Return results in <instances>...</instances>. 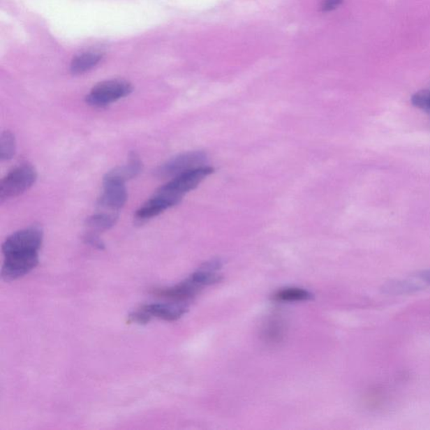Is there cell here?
<instances>
[{
    "instance_id": "cell-10",
    "label": "cell",
    "mask_w": 430,
    "mask_h": 430,
    "mask_svg": "<svg viewBox=\"0 0 430 430\" xmlns=\"http://www.w3.org/2000/svg\"><path fill=\"white\" fill-rule=\"evenodd\" d=\"M143 164L138 153L131 152L129 161L121 167H117L108 172L103 181H119L126 184L128 180L134 179L142 172Z\"/></svg>"
},
{
    "instance_id": "cell-6",
    "label": "cell",
    "mask_w": 430,
    "mask_h": 430,
    "mask_svg": "<svg viewBox=\"0 0 430 430\" xmlns=\"http://www.w3.org/2000/svg\"><path fill=\"white\" fill-rule=\"evenodd\" d=\"M213 172L214 168L208 166L193 169V170L181 173L161 188L172 195L183 200L186 193L196 188L207 177L212 175Z\"/></svg>"
},
{
    "instance_id": "cell-11",
    "label": "cell",
    "mask_w": 430,
    "mask_h": 430,
    "mask_svg": "<svg viewBox=\"0 0 430 430\" xmlns=\"http://www.w3.org/2000/svg\"><path fill=\"white\" fill-rule=\"evenodd\" d=\"M201 289L202 288L198 286L189 276L188 279L175 287L163 289V290L157 292V295L177 302H186L187 303V301L195 296Z\"/></svg>"
},
{
    "instance_id": "cell-2",
    "label": "cell",
    "mask_w": 430,
    "mask_h": 430,
    "mask_svg": "<svg viewBox=\"0 0 430 430\" xmlns=\"http://www.w3.org/2000/svg\"><path fill=\"white\" fill-rule=\"evenodd\" d=\"M133 87L125 80H109L94 86L86 101L94 107H105L130 95Z\"/></svg>"
},
{
    "instance_id": "cell-19",
    "label": "cell",
    "mask_w": 430,
    "mask_h": 430,
    "mask_svg": "<svg viewBox=\"0 0 430 430\" xmlns=\"http://www.w3.org/2000/svg\"><path fill=\"white\" fill-rule=\"evenodd\" d=\"M84 241L88 245L96 248L98 250L105 249V243L103 242L101 237L94 231H89V232L86 233L84 237Z\"/></svg>"
},
{
    "instance_id": "cell-13",
    "label": "cell",
    "mask_w": 430,
    "mask_h": 430,
    "mask_svg": "<svg viewBox=\"0 0 430 430\" xmlns=\"http://www.w3.org/2000/svg\"><path fill=\"white\" fill-rule=\"evenodd\" d=\"M118 218L117 213H97L88 218L86 225L94 232H99L112 228Z\"/></svg>"
},
{
    "instance_id": "cell-21",
    "label": "cell",
    "mask_w": 430,
    "mask_h": 430,
    "mask_svg": "<svg viewBox=\"0 0 430 430\" xmlns=\"http://www.w3.org/2000/svg\"><path fill=\"white\" fill-rule=\"evenodd\" d=\"M344 0H324L321 9L324 12H329L337 9Z\"/></svg>"
},
{
    "instance_id": "cell-5",
    "label": "cell",
    "mask_w": 430,
    "mask_h": 430,
    "mask_svg": "<svg viewBox=\"0 0 430 430\" xmlns=\"http://www.w3.org/2000/svg\"><path fill=\"white\" fill-rule=\"evenodd\" d=\"M39 263V252H26L5 255L1 278L6 282H11L22 278L31 272Z\"/></svg>"
},
{
    "instance_id": "cell-12",
    "label": "cell",
    "mask_w": 430,
    "mask_h": 430,
    "mask_svg": "<svg viewBox=\"0 0 430 430\" xmlns=\"http://www.w3.org/2000/svg\"><path fill=\"white\" fill-rule=\"evenodd\" d=\"M102 59L101 53L89 52L82 53L74 57L71 64V72L73 74H82L89 71Z\"/></svg>"
},
{
    "instance_id": "cell-3",
    "label": "cell",
    "mask_w": 430,
    "mask_h": 430,
    "mask_svg": "<svg viewBox=\"0 0 430 430\" xmlns=\"http://www.w3.org/2000/svg\"><path fill=\"white\" fill-rule=\"evenodd\" d=\"M43 241V231L39 226H31L11 235L2 246L3 255L26 252H39Z\"/></svg>"
},
{
    "instance_id": "cell-7",
    "label": "cell",
    "mask_w": 430,
    "mask_h": 430,
    "mask_svg": "<svg viewBox=\"0 0 430 430\" xmlns=\"http://www.w3.org/2000/svg\"><path fill=\"white\" fill-rule=\"evenodd\" d=\"M181 201L180 198L173 196L163 188H160L154 195L147 200L140 208L136 211L135 220L142 223L158 216L165 210L179 205Z\"/></svg>"
},
{
    "instance_id": "cell-14",
    "label": "cell",
    "mask_w": 430,
    "mask_h": 430,
    "mask_svg": "<svg viewBox=\"0 0 430 430\" xmlns=\"http://www.w3.org/2000/svg\"><path fill=\"white\" fill-rule=\"evenodd\" d=\"M313 296L311 292L305 289L290 288L276 292L274 299L278 302H304L311 300Z\"/></svg>"
},
{
    "instance_id": "cell-8",
    "label": "cell",
    "mask_w": 430,
    "mask_h": 430,
    "mask_svg": "<svg viewBox=\"0 0 430 430\" xmlns=\"http://www.w3.org/2000/svg\"><path fill=\"white\" fill-rule=\"evenodd\" d=\"M127 200L126 184L103 181V191L98 201L101 208L117 211L126 205Z\"/></svg>"
},
{
    "instance_id": "cell-15",
    "label": "cell",
    "mask_w": 430,
    "mask_h": 430,
    "mask_svg": "<svg viewBox=\"0 0 430 430\" xmlns=\"http://www.w3.org/2000/svg\"><path fill=\"white\" fill-rule=\"evenodd\" d=\"M16 152V140L10 131H3L0 136V160H10Z\"/></svg>"
},
{
    "instance_id": "cell-20",
    "label": "cell",
    "mask_w": 430,
    "mask_h": 430,
    "mask_svg": "<svg viewBox=\"0 0 430 430\" xmlns=\"http://www.w3.org/2000/svg\"><path fill=\"white\" fill-rule=\"evenodd\" d=\"M151 320V318L149 316V314L144 312L142 309L131 313L129 316V322H135V324L138 325H147Z\"/></svg>"
},
{
    "instance_id": "cell-9",
    "label": "cell",
    "mask_w": 430,
    "mask_h": 430,
    "mask_svg": "<svg viewBox=\"0 0 430 430\" xmlns=\"http://www.w3.org/2000/svg\"><path fill=\"white\" fill-rule=\"evenodd\" d=\"M151 318H161L166 321H176L183 317L188 310V304L186 302L176 303L151 304L143 306L142 308Z\"/></svg>"
},
{
    "instance_id": "cell-1",
    "label": "cell",
    "mask_w": 430,
    "mask_h": 430,
    "mask_svg": "<svg viewBox=\"0 0 430 430\" xmlns=\"http://www.w3.org/2000/svg\"><path fill=\"white\" fill-rule=\"evenodd\" d=\"M37 172L31 164H22L3 177L0 183V202L20 195L36 183Z\"/></svg>"
},
{
    "instance_id": "cell-4",
    "label": "cell",
    "mask_w": 430,
    "mask_h": 430,
    "mask_svg": "<svg viewBox=\"0 0 430 430\" xmlns=\"http://www.w3.org/2000/svg\"><path fill=\"white\" fill-rule=\"evenodd\" d=\"M207 155L204 151H189L173 157L156 169L155 173L160 179H169L181 173L206 166Z\"/></svg>"
},
{
    "instance_id": "cell-16",
    "label": "cell",
    "mask_w": 430,
    "mask_h": 430,
    "mask_svg": "<svg viewBox=\"0 0 430 430\" xmlns=\"http://www.w3.org/2000/svg\"><path fill=\"white\" fill-rule=\"evenodd\" d=\"M421 287L419 284L409 281H395V282L388 283L383 287V291L388 295H404L415 292Z\"/></svg>"
},
{
    "instance_id": "cell-22",
    "label": "cell",
    "mask_w": 430,
    "mask_h": 430,
    "mask_svg": "<svg viewBox=\"0 0 430 430\" xmlns=\"http://www.w3.org/2000/svg\"><path fill=\"white\" fill-rule=\"evenodd\" d=\"M419 278L425 283L430 285V269L429 270L421 272L419 275Z\"/></svg>"
},
{
    "instance_id": "cell-17",
    "label": "cell",
    "mask_w": 430,
    "mask_h": 430,
    "mask_svg": "<svg viewBox=\"0 0 430 430\" xmlns=\"http://www.w3.org/2000/svg\"><path fill=\"white\" fill-rule=\"evenodd\" d=\"M284 327L283 322L278 318L269 321L263 330V336L271 343L281 341L283 337Z\"/></svg>"
},
{
    "instance_id": "cell-18",
    "label": "cell",
    "mask_w": 430,
    "mask_h": 430,
    "mask_svg": "<svg viewBox=\"0 0 430 430\" xmlns=\"http://www.w3.org/2000/svg\"><path fill=\"white\" fill-rule=\"evenodd\" d=\"M413 106L430 115V90H421L411 98Z\"/></svg>"
}]
</instances>
